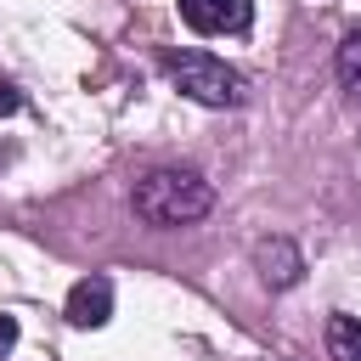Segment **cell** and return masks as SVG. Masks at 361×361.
<instances>
[{
    "label": "cell",
    "mask_w": 361,
    "mask_h": 361,
    "mask_svg": "<svg viewBox=\"0 0 361 361\" xmlns=\"http://www.w3.org/2000/svg\"><path fill=\"white\" fill-rule=\"evenodd\" d=\"M130 203H135V214L147 226L175 231V226H192V220H203L214 209V186L197 169H152V175L135 180Z\"/></svg>",
    "instance_id": "6da1fadb"
},
{
    "label": "cell",
    "mask_w": 361,
    "mask_h": 361,
    "mask_svg": "<svg viewBox=\"0 0 361 361\" xmlns=\"http://www.w3.org/2000/svg\"><path fill=\"white\" fill-rule=\"evenodd\" d=\"M164 73L197 107H237L243 102V73L226 56H214V51H169L164 56Z\"/></svg>",
    "instance_id": "7a4b0ae2"
},
{
    "label": "cell",
    "mask_w": 361,
    "mask_h": 361,
    "mask_svg": "<svg viewBox=\"0 0 361 361\" xmlns=\"http://www.w3.org/2000/svg\"><path fill=\"white\" fill-rule=\"evenodd\" d=\"M180 23L192 34H243L254 23V0H180Z\"/></svg>",
    "instance_id": "3957f363"
},
{
    "label": "cell",
    "mask_w": 361,
    "mask_h": 361,
    "mask_svg": "<svg viewBox=\"0 0 361 361\" xmlns=\"http://www.w3.org/2000/svg\"><path fill=\"white\" fill-rule=\"evenodd\" d=\"M254 265L265 276V288H293L305 276V254L288 243V237H259L254 243Z\"/></svg>",
    "instance_id": "277c9868"
},
{
    "label": "cell",
    "mask_w": 361,
    "mask_h": 361,
    "mask_svg": "<svg viewBox=\"0 0 361 361\" xmlns=\"http://www.w3.org/2000/svg\"><path fill=\"white\" fill-rule=\"evenodd\" d=\"M113 316V282L107 276H79L68 288V322L73 327H107Z\"/></svg>",
    "instance_id": "5b68a950"
},
{
    "label": "cell",
    "mask_w": 361,
    "mask_h": 361,
    "mask_svg": "<svg viewBox=\"0 0 361 361\" xmlns=\"http://www.w3.org/2000/svg\"><path fill=\"white\" fill-rule=\"evenodd\" d=\"M327 355L333 361H361V316H350V310L327 316Z\"/></svg>",
    "instance_id": "8992f818"
},
{
    "label": "cell",
    "mask_w": 361,
    "mask_h": 361,
    "mask_svg": "<svg viewBox=\"0 0 361 361\" xmlns=\"http://www.w3.org/2000/svg\"><path fill=\"white\" fill-rule=\"evenodd\" d=\"M333 68H338V85H344L350 96H361V28H350V34L338 39V56H333Z\"/></svg>",
    "instance_id": "52a82bcc"
},
{
    "label": "cell",
    "mask_w": 361,
    "mask_h": 361,
    "mask_svg": "<svg viewBox=\"0 0 361 361\" xmlns=\"http://www.w3.org/2000/svg\"><path fill=\"white\" fill-rule=\"evenodd\" d=\"M17 107H23V96H17V85H6V79H0V118H11Z\"/></svg>",
    "instance_id": "ba28073f"
},
{
    "label": "cell",
    "mask_w": 361,
    "mask_h": 361,
    "mask_svg": "<svg viewBox=\"0 0 361 361\" xmlns=\"http://www.w3.org/2000/svg\"><path fill=\"white\" fill-rule=\"evenodd\" d=\"M17 344V316H0V355Z\"/></svg>",
    "instance_id": "9c48e42d"
}]
</instances>
